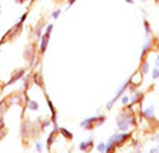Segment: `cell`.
<instances>
[{
  "label": "cell",
  "instance_id": "cell-19",
  "mask_svg": "<svg viewBox=\"0 0 159 153\" xmlns=\"http://www.w3.org/2000/svg\"><path fill=\"white\" fill-rule=\"evenodd\" d=\"M34 149H36V152L37 153H40L43 150V146H42V142H40V140L36 142V147H34Z\"/></svg>",
  "mask_w": 159,
  "mask_h": 153
},
{
  "label": "cell",
  "instance_id": "cell-26",
  "mask_svg": "<svg viewBox=\"0 0 159 153\" xmlns=\"http://www.w3.org/2000/svg\"><path fill=\"white\" fill-rule=\"evenodd\" d=\"M133 153H142V150H140V146H138L136 149H135V152Z\"/></svg>",
  "mask_w": 159,
  "mask_h": 153
},
{
  "label": "cell",
  "instance_id": "cell-30",
  "mask_svg": "<svg viewBox=\"0 0 159 153\" xmlns=\"http://www.w3.org/2000/svg\"><path fill=\"white\" fill-rule=\"evenodd\" d=\"M156 3H158V4H159V0H156Z\"/></svg>",
  "mask_w": 159,
  "mask_h": 153
},
{
  "label": "cell",
  "instance_id": "cell-15",
  "mask_svg": "<svg viewBox=\"0 0 159 153\" xmlns=\"http://www.w3.org/2000/svg\"><path fill=\"white\" fill-rule=\"evenodd\" d=\"M96 149H97L100 153H103L106 150V143L105 142H100L99 144H97V147H96Z\"/></svg>",
  "mask_w": 159,
  "mask_h": 153
},
{
  "label": "cell",
  "instance_id": "cell-16",
  "mask_svg": "<svg viewBox=\"0 0 159 153\" xmlns=\"http://www.w3.org/2000/svg\"><path fill=\"white\" fill-rule=\"evenodd\" d=\"M129 102H130V97H129L127 95L123 93V95H122V105H125V106H126V105H129Z\"/></svg>",
  "mask_w": 159,
  "mask_h": 153
},
{
  "label": "cell",
  "instance_id": "cell-7",
  "mask_svg": "<svg viewBox=\"0 0 159 153\" xmlns=\"http://www.w3.org/2000/svg\"><path fill=\"white\" fill-rule=\"evenodd\" d=\"M93 139H95V136L90 134L87 137V140H83V142L79 143V149L83 150V152H90V149L93 147Z\"/></svg>",
  "mask_w": 159,
  "mask_h": 153
},
{
  "label": "cell",
  "instance_id": "cell-29",
  "mask_svg": "<svg viewBox=\"0 0 159 153\" xmlns=\"http://www.w3.org/2000/svg\"><path fill=\"white\" fill-rule=\"evenodd\" d=\"M0 16H1V9H0Z\"/></svg>",
  "mask_w": 159,
  "mask_h": 153
},
{
  "label": "cell",
  "instance_id": "cell-28",
  "mask_svg": "<svg viewBox=\"0 0 159 153\" xmlns=\"http://www.w3.org/2000/svg\"><path fill=\"white\" fill-rule=\"evenodd\" d=\"M125 1H126V3H129V4H133V3H135V0H125Z\"/></svg>",
  "mask_w": 159,
  "mask_h": 153
},
{
  "label": "cell",
  "instance_id": "cell-11",
  "mask_svg": "<svg viewBox=\"0 0 159 153\" xmlns=\"http://www.w3.org/2000/svg\"><path fill=\"white\" fill-rule=\"evenodd\" d=\"M142 97H143V95H142V93H139V92H135V93H133V96L130 97V102H129V103H130V105L140 103V102H142Z\"/></svg>",
  "mask_w": 159,
  "mask_h": 153
},
{
  "label": "cell",
  "instance_id": "cell-14",
  "mask_svg": "<svg viewBox=\"0 0 159 153\" xmlns=\"http://www.w3.org/2000/svg\"><path fill=\"white\" fill-rule=\"evenodd\" d=\"M27 105H29V109H32V110H37V109H39V105H37L34 100H29V102H27Z\"/></svg>",
  "mask_w": 159,
  "mask_h": 153
},
{
  "label": "cell",
  "instance_id": "cell-20",
  "mask_svg": "<svg viewBox=\"0 0 159 153\" xmlns=\"http://www.w3.org/2000/svg\"><path fill=\"white\" fill-rule=\"evenodd\" d=\"M60 13H62V10H60V9H56V10L52 13V17H53V19H57V17L60 16Z\"/></svg>",
  "mask_w": 159,
  "mask_h": 153
},
{
  "label": "cell",
  "instance_id": "cell-12",
  "mask_svg": "<svg viewBox=\"0 0 159 153\" xmlns=\"http://www.w3.org/2000/svg\"><path fill=\"white\" fill-rule=\"evenodd\" d=\"M57 132H59L60 134H63L67 140H72V139H73V133H72V132H69L67 129H64V127H59Z\"/></svg>",
  "mask_w": 159,
  "mask_h": 153
},
{
  "label": "cell",
  "instance_id": "cell-17",
  "mask_svg": "<svg viewBox=\"0 0 159 153\" xmlns=\"http://www.w3.org/2000/svg\"><path fill=\"white\" fill-rule=\"evenodd\" d=\"M143 26H145V34H150V26L148 20H143Z\"/></svg>",
  "mask_w": 159,
  "mask_h": 153
},
{
  "label": "cell",
  "instance_id": "cell-6",
  "mask_svg": "<svg viewBox=\"0 0 159 153\" xmlns=\"http://www.w3.org/2000/svg\"><path fill=\"white\" fill-rule=\"evenodd\" d=\"M24 57L27 59V60H30V62H34V59H36V46L34 44H27L26 46V49H24Z\"/></svg>",
  "mask_w": 159,
  "mask_h": 153
},
{
  "label": "cell",
  "instance_id": "cell-25",
  "mask_svg": "<svg viewBox=\"0 0 159 153\" xmlns=\"http://www.w3.org/2000/svg\"><path fill=\"white\" fill-rule=\"evenodd\" d=\"M149 153H159V149L158 147H155V149H150V152Z\"/></svg>",
  "mask_w": 159,
  "mask_h": 153
},
{
  "label": "cell",
  "instance_id": "cell-1",
  "mask_svg": "<svg viewBox=\"0 0 159 153\" xmlns=\"http://www.w3.org/2000/svg\"><path fill=\"white\" fill-rule=\"evenodd\" d=\"M116 125H117V130L127 132L129 126H136V119H135V116L130 112H122L116 117Z\"/></svg>",
  "mask_w": 159,
  "mask_h": 153
},
{
  "label": "cell",
  "instance_id": "cell-13",
  "mask_svg": "<svg viewBox=\"0 0 159 153\" xmlns=\"http://www.w3.org/2000/svg\"><path fill=\"white\" fill-rule=\"evenodd\" d=\"M148 72H149V62L143 59V60H142V66H140V73H142V75H146Z\"/></svg>",
  "mask_w": 159,
  "mask_h": 153
},
{
  "label": "cell",
  "instance_id": "cell-10",
  "mask_svg": "<svg viewBox=\"0 0 159 153\" xmlns=\"http://www.w3.org/2000/svg\"><path fill=\"white\" fill-rule=\"evenodd\" d=\"M23 75H24V69H20V70H17V72H16V73H14V75L11 76L10 80L7 82V85H11V83L17 82V80H19V79H20V77L23 76Z\"/></svg>",
  "mask_w": 159,
  "mask_h": 153
},
{
  "label": "cell",
  "instance_id": "cell-31",
  "mask_svg": "<svg viewBox=\"0 0 159 153\" xmlns=\"http://www.w3.org/2000/svg\"><path fill=\"white\" fill-rule=\"evenodd\" d=\"M140 1H145V0H140Z\"/></svg>",
  "mask_w": 159,
  "mask_h": 153
},
{
  "label": "cell",
  "instance_id": "cell-18",
  "mask_svg": "<svg viewBox=\"0 0 159 153\" xmlns=\"http://www.w3.org/2000/svg\"><path fill=\"white\" fill-rule=\"evenodd\" d=\"M159 77V67H153L152 69V79H158Z\"/></svg>",
  "mask_w": 159,
  "mask_h": 153
},
{
  "label": "cell",
  "instance_id": "cell-24",
  "mask_svg": "<svg viewBox=\"0 0 159 153\" xmlns=\"http://www.w3.org/2000/svg\"><path fill=\"white\" fill-rule=\"evenodd\" d=\"M155 65H156V67H159V55L155 57Z\"/></svg>",
  "mask_w": 159,
  "mask_h": 153
},
{
  "label": "cell",
  "instance_id": "cell-3",
  "mask_svg": "<svg viewBox=\"0 0 159 153\" xmlns=\"http://www.w3.org/2000/svg\"><path fill=\"white\" fill-rule=\"evenodd\" d=\"M52 29H53V24L52 23H49L47 26H46V30L43 33L42 36H40V46H39V52H40V55H43L44 52H46V47H47V43H49V39H50V33H52Z\"/></svg>",
  "mask_w": 159,
  "mask_h": 153
},
{
  "label": "cell",
  "instance_id": "cell-22",
  "mask_svg": "<svg viewBox=\"0 0 159 153\" xmlns=\"http://www.w3.org/2000/svg\"><path fill=\"white\" fill-rule=\"evenodd\" d=\"M74 1H76V0H67V9L73 6V4H74Z\"/></svg>",
  "mask_w": 159,
  "mask_h": 153
},
{
  "label": "cell",
  "instance_id": "cell-9",
  "mask_svg": "<svg viewBox=\"0 0 159 153\" xmlns=\"http://www.w3.org/2000/svg\"><path fill=\"white\" fill-rule=\"evenodd\" d=\"M142 115H143L145 117H148V119H153V117H155V107H153V106H148L146 109L142 112Z\"/></svg>",
  "mask_w": 159,
  "mask_h": 153
},
{
  "label": "cell",
  "instance_id": "cell-23",
  "mask_svg": "<svg viewBox=\"0 0 159 153\" xmlns=\"http://www.w3.org/2000/svg\"><path fill=\"white\" fill-rule=\"evenodd\" d=\"M4 127V120H3V117H0V130Z\"/></svg>",
  "mask_w": 159,
  "mask_h": 153
},
{
  "label": "cell",
  "instance_id": "cell-21",
  "mask_svg": "<svg viewBox=\"0 0 159 153\" xmlns=\"http://www.w3.org/2000/svg\"><path fill=\"white\" fill-rule=\"evenodd\" d=\"M26 17H27V11H24V13L21 14L20 20H19V22H17V23H20V24H23V23H24V20H26Z\"/></svg>",
  "mask_w": 159,
  "mask_h": 153
},
{
  "label": "cell",
  "instance_id": "cell-5",
  "mask_svg": "<svg viewBox=\"0 0 159 153\" xmlns=\"http://www.w3.org/2000/svg\"><path fill=\"white\" fill-rule=\"evenodd\" d=\"M152 43H153V39H152V34H145V43H143V47H142V53H140V60L145 59V56L148 55V52L152 47Z\"/></svg>",
  "mask_w": 159,
  "mask_h": 153
},
{
  "label": "cell",
  "instance_id": "cell-4",
  "mask_svg": "<svg viewBox=\"0 0 159 153\" xmlns=\"http://www.w3.org/2000/svg\"><path fill=\"white\" fill-rule=\"evenodd\" d=\"M129 136H130V134H129L127 132H123V133H115L109 140L113 143L115 146H119V144H122L123 142H126L127 139H129Z\"/></svg>",
  "mask_w": 159,
  "mask_h": 153
},
{
  "label": "cell",
  "instance_id": "cell-2",
  "mask_svg": "<svg viewBox=\"0 0 159 153\" xmlns=\"http://www.w3.org/2000/svg\"><path fill=\"white\" fill-rule=\"evenodd\" d=\"M106 122V116L103 115H99V116H93V117H87L85 120H82L80 123V127L85 129V130H92L93 127H99L102 126Z\"/></svg>",
  "mask_w": 159,
  "mask_h": 153
},
{
  "label": "cell",
  "instance_id": "cell-8",
  "mask_svg": "<svg viewBox=\"0 0 159 153\" xmlns=\"http://www.w3.org/2000/svg\"><path fill=\"white\" fill-rule=\"evenodd\" d=\"M142 76H143V75H142L140 72H136V73H135L133 76L129 79V82H130V83H132L133 86H136V85H139V83L142 82Z\"/></svg>",
  "mask_w": 159,
  "mask_h": 153
},
{
  "label": "cell",
  "instance_id": "cell-27",
  "mask_svg": "<svg viewBox=\"0 0 159 153\" xmlns=\"http://www.w3.org/2000/svg\"><path fill=\"white\" fill-rule=\"evenodd\" d=\"M152 140H159V134H155V136L152 137Z\"/></svg>",
  "mask_w": 159,
  "mask_h": 153
}]
</instances>
